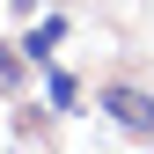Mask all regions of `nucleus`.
<instances>
[{"label": "nucleus", "instance_id": "2", "mask_svg": "<svg viewBox=\"0 0 154 154\" xmlns=\"http://www.w3.org/2000/svg\"><path fill=\"white\" fill-rule=\"evenodd\" d=\"M59 37H66V15H44V22L22 37V59L29 66H51V44H59Z\"/></svg>", "mask_w": 154, "mask_h": 154}, {"label": "nucleus", "instance_id": "3", "mask_svg": "<svg viewBox=\"0 0 154 154\" xmlns=\"http://www.w3.org/2000/svg\"><path fill=\"white\" fill-rule=\"evenodd\" d=\"M44 95H51V110H81V88H73V73H59V66H44Z\"/></svg>", "mask_w": 154, "mask_h": 154}, {"label": "nucleus", "instance_id": "5", "mask_svg": "<svg viewBox=\"0 0 154 154\" xmlns=\"http://www.w3.org/2000/svg\"><path fill=\"white\" fill-rule=\"evenodd\" d=\"M37 8H44V0H15V15H37Z\"/></svg>", "mask_w": 154, "mask_h": 154}, {"label": "nucleus", "instance_id": "4", "mask_svg": "<svg viewBox=\"0 0 154 154\" xmlns=\"http://www.w3.org/2000/svg\"><path fill=\"white\" fill-rule=\"evenodd\" d=\"M0 88H15V51L0 44Z\"/></svg>", "mask_w": 154, "mask_h": 154}, {"label": "nucleus", "instance_id": "1", "mask_svg": "<svg viewBox=\"0 0 154 154\" xmlns=\"http://www.w3.org/2000/svg\"><path fill=\"white\" fill-rule=\"evenodd\" d=\"M95 110H103L110 125H125L132 140H154V95H147V88L110 81V88H95Z\"/></svg>", "mask_w": 154, "mask_h": 154}]
</instances>
